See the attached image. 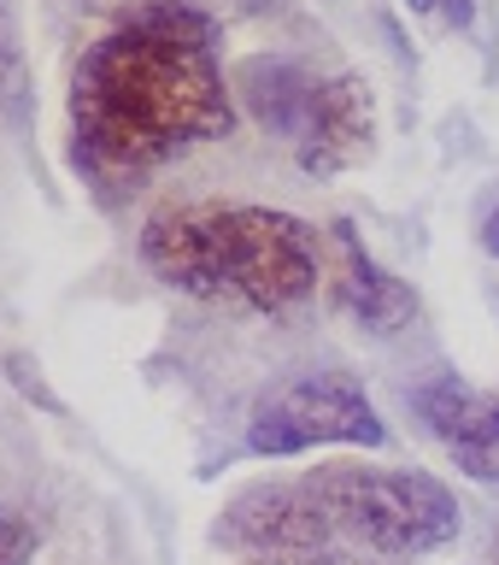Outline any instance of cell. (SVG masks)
<instances>
[{
  "label": "cell",
  "instance_id": "1",
  "mask_svg": "<svg viewBox=\"0 0 499 565\" xmlns=\"http://www.w3.org/2000/svg\"><path fill=\"white\" fill-rule=\"evenodd\" d=\"M70 166L100 201L148 183L176 153L236 130L218 24L183 0H148L100 30L70 71Z\"/></svg>",
  "mask_w": 499,
  "mask_h": 565
},
{
  "label": "cell",
  "instance_id": "2",
  "mask_svg": "<svg viewBox=\"0 0 499 565\" xmlns=\"http://www.w3.org/2000/svg\"><path fill=\"white\" fill-rule=\"evenodd\" d=\"M141 265L194 300L289 312L317 289V230L282 206L165 201L141 224Z\"/></svg>",
  "mask_w": 499,
  "mask_h": 565
},
{
  "label": "cell",
  "instance_id": "3",
  "mask_svg": "<svg viewBox=\"0 0 499 565\" xmlns=\"http://www.w3.org/2000/svg\"><path fill=\"white\" fill-rule=\"evenodd\" d=\"M236 95L259 118V130L289 141L306 177H335L359 166L377 141L370 88L347 71L324 77V71H306L294 60H247L236 71Z\"/></svg>",
  "mask_w": 499,
  "mask_h": 565
},
{
  "label": "cell",
  "instance_id": "4",
  "mask_svg": "<svg viewBox=\"0 0 499 565\" xmlns=\"http://www.w3.org/2000/svg\"><path fill=\"white\" fill-rule=\"evenodd\" d=\"M306 489L335 519V530L377 554H435L465 524L453 489L412 466H317Z\"/></svg>",
  "mask_w": 499,
  "mask_h": 565
},
{
  "label": "cell",
  "instance_id": "5",
  "mask_svg": "<svg viewBox=\"0 0 499 565\" xmlns=\"http://www.w3.org/2000/svg\"><path fill=\"white\" fill-rule=\"evenodd\" d=\"M388 424L347 371H300L264 388L247 418V454L289 459L312 448H382Z\"/></svg>",
  "mask_w": 499,
  "mask_h": 565
},
{
  "label": "cell",
  "instance_id": "6",
  "mask_svg": "<svg viewBox=\"0 0 499 565\" xmlns=\"http://www.w3.org/2000/svg\"><path fill=\"white\" fill-rule=\"evenodd\" d=\"M218 542L236 547L247 559H271V565H341L347 547L335 542V519L317 507V494L300 489H276L259 483L236 494L224 507Z\"/></svg>",
  "mask_w": 499,
  "mask_h": 565
},
{
  "label": "cell",
  "instance_id": "7",
  "mask_svg": "<svg viewBox=\"0 0 499 565\" xmlns=\"http://www.w3.org/2000/svg\"><path fill=\"white\" fill-rule=\"evenodd\" d=\"M412 406L470 483H499V395H482L458 377H430Z\"/></svg>",
  "mask_w": 499,
  "mask_h": 565
},
{
  "label": "cell",
  "instance_id": "8",
  "mask_svg": "<svg viewBox=\"0 0 499 565\" xmlns=\"http://www.w3.org/2000/svg\"><path fill=\"white\" fill-rule=\"evenodd\" d=\"M329 236H335V254H341V265H335V307L370 335H394L412 324L417 318L412 282H400L388 265H377V254H370L365 236L347 218H335Z\"/></svg>",
  "mask_w": 499,
  "mask_h": 565
},
{
  "label": "cell",
  "instance_id": "9",
  "mask_svg": "<svg viewBox=\"0 0 499 565\" xmlns=\"http://www.w3.org/2000/svg\"><path fill=\"white\" fill-rule=\"evenodd\" d=\"M0 118L12 130H30V65H24V47H18L12 0H0Z\"/></svg>",
  "mask_w": 499,
  "mask_h": 565
},
{
  "label": "cell",
  "instance_id": "10",
  "mask_svg": "<svg viewBox=\"0 0 499 565\" xmlns=\"http://www.w3.org/2000/svg\"><path fill=\"white\" fill-rule=\"evenodd\" d=\"M35 559V524L24 512L0 507V565H30Z\"/></svg>",
  "mask_w": 499,
  "mask_h": 565
},
{
  "label": "cell",
  "instance_id": "11",
  "mask_svg": "<svg viewBox=\"0 0 499 565\" xmlns=\"http://www.w3.org/2000/svg\"><path fill=\"white\" fill-rule=\"evenodd\" d=\"M7 371L18 377V388H24L30 401H42V406H59V401H53L47 388H42V377H35V371H30V360H24V353H12V360H7Z\"/></svg>",
  "mask_w": 499,
  "mask_h": 565
},
{
  "label": "cell",
  "instance_id": "12",
  "mask_svg": "<svg viewBox=\"0 0 499 565\" xmlns=\"http://www.w3.org/2000/svg\"><path fill=\"white\" fill-rule=\"evenodd\" d=\"M435 7L447 12L453 30H470V18H476V0H435Z\"/></svg>",
  "mask_w": 499,
  "mask_h": 565
},
{
  "label": "cell",
  "instance_id": "13",
  "mask_svg": "<svg viewBox=\"0 0 499 565\" xmlns=\"http://www.w3.org/2000/svg\"><path fill=\"white\" fill-rule=\"evenodd\" d=\"M482 247H488V254L499 259V206H493L488 218H482Z\"/></svg>",
  "mask_w": 499,
  "mask_h": 565
},
{
  "label": "cell",
  "instance_id": "14",
  "mask_svg": "<svg viewBox=\"0 0 499 565\" xmlns=\"http://www.w3.org/2000/svg\"><path fill=\"white\" fill-rule=\"evenodd\" d=\"M405 7H412V12H430V7H435V0H405Z\"/></svg>",
  "mask_w": 499,
  "mask_h": 565
}]
</instances>
